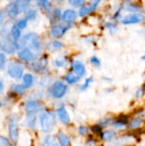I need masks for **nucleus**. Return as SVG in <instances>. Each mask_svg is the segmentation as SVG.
Segmentation results:
<instances>
[{
	"label": "nucleus",
	"mask_w": 145,
	"mask_h": 146,
	"mask_svg": "<svg viewBox=\"0 0 145 146\" xmlns=\"http://www.w3.org/2000/svg\"><path fill=\"white\" fill-rule=\"evenodd\" d=\"M39 122L44 133H50L56 127V116L50 111H43L39 115Z\"/></svg>",
	"instance_id": "1"
},
{
	"label": "nucleus",
	"mask_w": 145,
	"mask_h": 146,
	"mask_svg": "<svg viewBox=\"0 0 145 146\" xmlns=\"http://www.w3.org/2000/svg\"><path fill=\"white\" fill-rule=\"evenodd\" d=\"M7 60H6V55L0 51V70H3L6 67Z\"/></svg>",
	"instance_id": "24"
},
{
	"label": "nucleus",
	"mask_w": 145,
	"mask_h": 146,
	"mask_svg": "<svg viewBox=\"0 0 145 146\" xmlns=\"http://www.w3.org/2000/svg\"><path fill=\"white\" fill-rule=\"evenodd\" d=\"M1 105H2V104H1V102H0V106H1Z\"/></svg>",
	"instance_id": "44"
},
{
	"label": "nucleus",
	"mask_w": 145,
	"mask_h": 146,
	"mask_svg": "<svg viewBox=\"0 0 145 146\" xmlns=\"http://www.w3.org/2000/svg\"><path fill=\"white\" fill-rule=\"evenodd\" d=\"M16 5H17V8H18V10H19V13H21V12H25L27 9H28V6L30 4V1H17L15 2Z\"/></svg>",
	"instance_id": "19"
},
{
	"label": "nucleus",
	"mask_w": 145,
	"mask_h": 146,
	"mask_svg": "<svg viewBox=\"0 0 145 146\" xmlns=\"http://www.w3.org/2000/svg\"><path fill=\"white\" fill-rule=\"evenodd\" d=\"M141 123H142L141 119H139V118H135V119H133V120L131 121V123H130V128H132V129L138 128V127H140Z\"/></svg>",
	"instance_id": "25"
},
{
	"label": "nucleus",
	"mask_w": 145,
	"mask_h": 146,
	"mask_svg": "<svg viewBox=\"0 0 145 146\" xmlns=\"http://www.w3.org/2000/svg\"><path fill=\"white\" fill-rule=\"evenodd\" d=\"M4 17H5V13L3 10H0V30L3 27V23L4 21Z\"/></svg>",
	"instance_id": "39"
},
{
	"label": "nucleus",
	"mask_w": 145,
	"mask_h": 146,
	"mask_svg": "<svg viewBox=\"0 0 145 146\" xmlns=\"http://www.w3.org/2000/svg\"><path fill=\"white\" fill-rule=\"evenodd\" d=\"M22 80H23V84H22V86H23V87H24L25 89H27V88L31 87V86L33 85L34 78H33V76H32V74H27L23 75Z\"/></svg>",
	"instance_id": "15"
},
{
	"label": "nucleus",
	"mask_w": 145,
	"mask_h": 146,
	"mask_svg": "<svg viewBox=\"0 0 145 146\" xmlns=\"http://www.w3.org/2000/svg\"><path fill=\"white\" fill-rule=\"evenodd\" d=\"M145 20V15L144 14H132L124 17L122 23L124 24H136L139 23Z\"/></svg>",
	"instance_id": "8"
},
{
	"label": "nucleus",
	"mask_w": 145,
	"mask_h": 146,
	"mask_svg": "<svg viewBox=\"0 0 145 146\" xmlns=\"http://www.w3.org/2000/svg\"><path fill=\"white\" fill-rule=\"evenodd\" d=\"M142 95V90L140 89V90H138V92H137V94H136V97L137 98H139L140 96Z\"/></svg>",
	"instance_id": "43"
},
{
	"label": "nucleus",
	"mask_w": 145,
	"mask_h": 146,
	"mask_svg": "<svg viewBox=\"0 0 145 146\" xmlns=\"http://www.w3.org/2000/svg\"><path fill=\"white\" fill-rule=\"evenodd\" d=\"M18 56L21 60L24 61V62H32L34 60L35 56L33 54V52L29 50L28 48H23L21 49L19 53H18Z\"/></svg>",
	"instance_id": "9"
},
{
	"label": "nucleus",
	"mask_w": 145,
	"mask_h": 146,
	"mask_svg": "<svg viewBox=\"0 0 145 146\" xmlns=\"http://www.w3.org/2000/svg\"><path fill=\"white\" fill-rule=\"evenodd\" d=\"M91 62L92 64L96 65V66H100L101 62H100V60L97 57V56H92L91 59Z\"/></svg>",
	"instance_id": "37"
},
{
	"label": "nucleus",
	"mask_w": 145,
	"mask_h": 146,
	"mask_svg": "<svg viewBox=\"0 0 145 146\" xmlns=\"http://www.w3.org/2000/svg\"><path fill=\"white\" fill-rule=\"evenodd\" d=\"M6 12L8 14V15L12 18V19H15L20 13H19V10H18V8H17V5L15 3V2H12V3H9L7 7H6Z\"/></svg>",
	"instance_id": "14"
},
{
	"label": "nucleus",
	"mask_w": 145,
	"mask_h": 146,
	"mask_svg": "<svg viewBox=\"0 0 145 146\" xmlns=\"http://www.w3.org/2000/svg\"><path fill=\"white\" fill-rule=\"evenodd\" d=\"M62 20L66 22V23H72L73 21H74L77 18V13L76 11L73 10V9H67L63 12V14L62 15Z\"/></svg>",
	"instance_id": "12"
},
{
	"label": "nucleus",
	"mask_w": 145,
	"mask_h": 146,
	"mask_svg": "<svg viewBox=\"0 0 145 146\" xmlns=\"http://www.w3.org/2000/svg\"><path fill=\"white\" fill-rule=\"evenodd\" d=\"M36 15H37V10L35 9H29L27 12H26V20L28 21V20H33L35 17H36Z\"/></svg>",
	"instance_id": "26"
},
{
	"label": "nucleus",
	"mask_w": 145,
	"mask_h": 146,
	"mask_svg": "<svg viewBox=\"0 0 145 146\" xmlns=\"http://www.w3.org/2000/svg\"><path fill=\"white\" fill-rule=\"evenodd\" d=\"M116 136V133L114 131H106L103 133V139L104 140H109Z\"/></svg>",
	"instance_id": "23"
},
{
	"label": "nucleus",
	"mask_w": 145,
	"mask_h": 146,
	"mask_svg": "<svg viewBox=\"0 0 145 146\" xmlns=\"http://www.w3.org/2000/svg\"><path fill=\"white\" fill-rule=\"evenodd\" d=\"M68 91V86L62 81L55 82L50 89V94L56 98H62Z\"/></svg>",
	"instance_id": "6"
},
{
	"label": "nucleus",
	"mask_w": 145,
	"mask_h": 146,
	"mask_svg": "<svg viewBox=\"0 0 145 146\" xmlns=\"http://www.w3.org/2000/svg\"><path fill=\"white\" fill-rule=\"evenodd\" d=\"M62 46H63V44H62V42L57 41V40H54V41H51L50 43H49V44H47L46 48H47V50H48L49 51L53 52V51H56V50H60Z\"/></svg>",
	"instance_id": "16"
},
{
	"label": "nucleus",
	"mask_w": 145,
	"mask_h": 146,
	"mask_svg": "<svg viewBox=\"0 0 145 146\" xmlns=\"http://www.w3.org/2000/svg\"><path fill=\"white\" fill-rule=\"evenodd\" d=\"M3 82L2 80H0V93L3 92Z\"/></svg>",
	"instance_id": "42"
},
{
	"label": "nucleus",
	"mask_w": 145,
	"mask_h": 146,
	"mask_svg": "<svg viewBox=\"0 0 145 146\" xmlns=\"http://www.w3.org/2000/svg\"><path fill=\"white\" fill-rule=\"evenodd\" d=\"M66 81L69 84H73V83H76L79 81V77H78L73 72H70L68 73L67 75H66Z\"/></svg>",
	"instance_id": "21"
},
{
	"label": "nucleus",
	"mask_w": 145,
	"mask_h": 146,
	"mask_svg": "<svg viewBox=\"0 0 145 146\" xmlns=\"http://www.w3.org/2000/svg\"><path fill=\"white\" fill-rule=\"evenodd\" d=\"M99 3H100L99 1H94V2H92L91 4L88 7V12H89V13H90V12H92V11L97 8V6L98 5Z\"/></svg>",
	"instance_id": "34"
},
{
	"label": "nucleus",
	"mask_w": 145,
	"mask_h": 146,
	"mask_svg": "<svg viewBox=\"0 0 145 146\" xmlns=\"http://www.w3.org/2000/svg\"><path fill=\"white\" fill-rule=\"evenodd\" d=\"M126 125V122L125 121H116L113 124V126L115 127H123L124 126Z\"/></svg>",
	"instance_id": "40"
},
{
	"label": "nucleus",
	"mask_w": 145,
	"mask_h": 146,
	"mask_svg": "<svg viewBox=\"0 0 145 146\" xmlns=\"http://www.w3.org/2000/svg\"><path fill=\"white\" fill-rule=\"evenodd\" d=\"M38 4H39L43 9H44L45 10H50V7H51L50 3H49L48 1H39V2H38Z\"/></svg>",
	"instance_id": "31"
},
{
	"label": "nucleus",
	"mask_w": 145,
	"mask_h": 146,
	"mask_svg": "<svg viewBox=\"0 0 145 146\" xmlns=\"http://www.w3.org/2000/svg\"><path fill=\"white\" fill-rule=\"evenodd\" d=\"M57 139L61 146H69L70 145V139L63 133H59L57 134Z\"/></svg>",
	"instance_id": "17"
},
{
	"label": "nucleus",
	"mask_w": 145,
	"mask_h": 146,
	"mask_svg": "<svg viewBox=\"0 0 145 146\" xmlns=\"http://www.w3.org/2000/svg\"><path fill=\"white\" fill-rule=\"evenodd\" d=\"M20 44L21 45H26L29 50L38 51L41 49V42L39 37L35 33H28L21 38Z\"/></svg>",
	"instance_id": "2"
},
{
	"label": "nucleus",
	"mask_w": 145,
	"mask_h": 146,
	"mask_svg": "<svg viewBox=\"0 0 145 146\" xmlns=\"http://www.w3.org/2000/svg\"><path fill=\"white\" fill-rule=\"evenodd\" d=\"M69 4H71L72 6L73 7H79V6H81L85 3V1H82V0H71V1H68Z\"/></svg>",
	"instance_id": "32"
},
{
	"label": "nucleus",
	"mask_w": 145,
	"mask_h": 146,
	"mask_svg": "<svg viewBox=\"0 0 145 146\" xmlns=\"http://www.w3.org/2000/svg\"><path fill=\"white\" fill-rule=\"evenodd\" d=\"M108 146H122V140L121 139H115L109 144H108Z\"/></svg>",
	"instance_id": "35"
},
{
	"label": "nucleus",
	"mask_w": 145,
	"mask_h": 146,
	"mask_svg": "<svg viewBox=\"0 0 145 146\" xmlns=\"http://www.w3.org/2000/svg\"><path fill=\"white\" fill-rule=\"evenodd\" d=\"M68 27L62 26V25H56L51 28L50 33L52 36L56 38H60L64 35V33L68 31Z\"/></svg>",
	"instance_id": "11"
},
{
	"label": "nucleus",
	"mask_w": 145,
	"mask_h": 146,
	"mask_svg": "<svg viewBox=\"0 0 145 146\" xmlns=\"http://www.w3.org/2000/svg\"><path fill=\"white\" fill-rule=\"evenodd\" d=\"M93 80V79L92 78H88L85 81V83L81 86V90H86L88 87H89V86H90V84L91 83V81Z\"/></svg>",
	"instance_id": "33"
},
{
	"label": "nucleus",
	"mask_w": 145,
	"mask_h": 146,
	"mask_svg": "<svg viewBox=\"0 0 145 146\" xmlns=\"http://www.w3.org/2000/svg\"><path fill=\"white\" fill-rule=\"evenodd\" d=\"M26 26H27V21L24 18V19H21V20H19L18 21V22H17V25H16V27L21 30V29H24V28H26Z\"/></svg>",
	"instance_id": "27"
},
{
	"label": "nucleus",
	"mask_w": 145,
	"mask_h": 146,
	"mask_svg": "<svg viewBox=\"0 0 145 146\" xmlns=\"http://www.w3.org/2000/svg\"><path fill=\"white\" fill-rule=\"evenodd\" d=\"M41 104L34 100L27 101L25 104V110L26 115H36L38 111L41 110Z\"/></svg>",
	"instance_id": "7"
},
{
	"label": "nucleus",
	"mask_w": 145,
	"mask_h": 146,
	"mask_svg": "<svg viewBox=\"0 0 145 146\" xmlns=\"http://www.w3.org/2000/svg\"><path fill=\"white\" fill-rule=\"evenodd\" d=\"M125 9L128 11H132V12H136V11H138L139 10V8L134 4H132V3H128L126 5Z\"/></svg>",
	"instance_id": "30"
},
{
	"label": "nucleus",
	"mask_w": 145,
	"mask_h": 146,
	"mask_svg": "<svg viewBox=\"0 0 145 146\" xmlns=\"http://www.w3.org/2000/svg\"><path fill=\"white\" fill-rule=\"evenodd\" d=\"M0 49L8 54H13L16 50L15 41L10 36V33L4 31L0 35Z\"/></svg>",
	"instance_id": "3"
},
{
	"label": "nucleus",
	"mask_w": 145,
	"mask_h": 146,
	"mask_svg": "<svg viewBox=\"0 0 145 146\" xmlns=\"http://www.w3.org/2000/svg\"><path fill=\"white\" fill-rule=\"evenodd\" d=\"M79 132V133H80L81 135H85V134L88 133V129H87L86 127H80Z\"/></svg>",
	"instance_id": "41"
},
{
	"label": "nucleus",
	"mask_w": 145,
	"mask_h": 146,
	"mask_svg": "<svg viewBox=\"0 0 145 146\" xmlns=\"http://www.w3.org/2000/svg\"><path fill=\"white\" fill-rule=\"evenodd\" d=\"M56 145V141H55V139L51 136H47L44 141H43V146H55Z\"/></svg>",
	"instance_id": "22"
},
{
	"label": "nucleus",
	"mask_w": 145,
	"mask_h": 146,
	"mask_svg": "<svg viewBox=\"0 0 145 146\" xmlns=\"http://www.w3.org/2000/svg\"><path fill=\"white\" fill-rule=\"evenodd\" d=\"M72 68L73 72L79 78L85 74V67L79 61H73L72 62Z\"/></svg>",
	"instance_id": "10"
},
{
	"label": "nucleus",
	"mask_w": 145,
	"mask_h": 146,
	"mask_svg": "<svg viewBox=\"0 0 145 146\" xmlns=\"http://www.w3.org/2000/svg\"><path fill=\"white\" fill-rule=\"evenodd\" d=\"M21 30L15 25L12 26L11 30H10V36L12 37V38L14 40H16V39H18V38H21Z\"/></svg>",
	"instance_id": "20"
},
{
	"label": "nucleus",
	"mask_w": 145,
	"mask_h": 146,
	"mask_svg": "<svg viewBox=\"0 0 145 146\" xmlns=\"http://www.w3.org/2000/svg\"><path fill=\"white\" fill-rule=\"evenodd\" d=\"M25 123L27 127L34 128L36 127V115H26Z\"/></svg>",
	"instance_id": "18"
},
{
	"label": "nucleus",
	"mask_w": 145,
	"mask_h": 146,
	"mask_svg": "<svg viewBox=\"0 0 145 146\" xmlns=\"http://www.w3.org/2000/svg\"><path fill=\"white\" fill-rule=\"evenodd\" d=\"M57 115L60 118V121L64 124V125H68L70 122V116L69 114L68 113L67 110L65 109V107L62 106L57 110Z\"/></svg>",
	"instance_id": "13"
},
{
	"label": "nucleus",
	"mask_w": 145,
	"mask_h": 146,
	"mask_svg": "<svg viewBox=\"0 0 145 146\" xmlns=\"http://www.w3.org/2000/svg\"><path fill=\"white\" fill-rule=\"evenodd\" d=\"M18 116L15 114L11 115L9 120V136L10 139L16 142L19 138V125H18Z\"/></svg>",
	"instance_id": "4"
},
{
	"label": "nucleus",
	"mask_w": 145,
	"mask_h": 146,
	"mask_svg": "<svg viewBox=\"0 0 145 146\" xmlns=\"http://www.w3.org/2000/svg\"><path fill=\"white\" fill-rule=\"evenodd\" d=\"M55 65L56 66V67H58V68H62V67H64L65 65H66V63H67V62H66V60L64 59V58H58V59H56V61H55Z\"/></svg>",
	"instance_id": "28"
},
{
	"label": "nucleus",
	"mask_w": 145,
	"mask_h": 146,
	"mask_svg": "<svg viewBox=\"0 0 145 146\" xmlns=\"http://www.w3.org/2000/svg\"><path fill=\"white\" fill-rule=\"evenodd\" d=\"M23 71L24 68L21 66V64H20L19 62H10L8 65V68H7V72L9 74V75L15 79V80H20L23 77Z\"/></svg>",
	"instance_id": "5"
},
{
	"label": "nucleus",
	"mask_w": 145,
	"mask_h": 146,
	"mask_svg": "<svg viewBox=\"0 0 145 146\" xmlns=\"http://www.w3.org/2000/svg\"><path fill=\"white\" fill-rule=\"evenodd\" d=\"M0 146H9V141L4 137H0Z\"/></svg>",
	"instance_id": "38"
},
{
	"label": "nucleus",
	"mask_w": 145,
	"mask_h": 146,
	"mask_svg": "<svg viewBox=\"0 0 145 146\" xmlns=\"http://www.w3.org/2000/svg\"><path fill=\"white\" fill-rule=\"evenodd\" d=\"M26 89L23 87L22 85H14L12 86V91L17 92V93H22Z\"/></svg>",
	"instance_id": "29"
},
{
	"label": "nucleus",
	"mask_w": 145,
	"mask_h": 146,
	"mask_svg": "<svg viewBox=\"0 0 145 146\" xmlns=\"http://www.w3.org/2000/svg\"><path fill=\"white\" fill-rule=\"evenodd\" d=\"M87 13H89L88 12V7H86V6L81 7L80 10H79V15L80 16H85Z\"/></svg>",
	"instance_id": "36"
}]
</instances>
